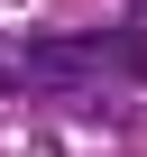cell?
Wrapping results in <instances>:
<instances>
[{"instance_id":"obj_1","label":"cell","mask_w":147,"mask_h":157,"mask_svg":"<svg viewBox=\"0 0 147 157\" xmlns=\"http://www.w3.org/2000/svg\"><path fill=\"white\" fill-rule=\"evenodd\" d=\"M83 83H147V28H83L0 46V93H83Z\"/></svg>"}]
</instances>
